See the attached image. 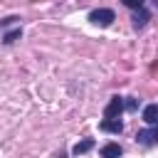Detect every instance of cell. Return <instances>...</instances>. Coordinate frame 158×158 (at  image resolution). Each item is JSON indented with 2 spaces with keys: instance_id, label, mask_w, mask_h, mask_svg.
Segmentation results:
<instances>
[{
  "instance_id": "6da1fadb",
  "label": "cell",
  "mask_w": 158,
  "mask_h": 158,
  "mask_svg": "<svg viewBox=\"0 0 158 158\" xmlns=\"http://www.w3.org/2000/svg\"><path fill=\"white\" fill-rule=\"evenodd\" d=\"M89 20H91L94 25H99V27H109V25L116 20V15H114V10H109V7H99V10H91V12H89Z\"/></svg>"
},
{
  "instance_id": "7a4b0ae2",
  "label": "cell",
  "mask_w": 158,
  "mask_h": 158,
  "mask_svg": "<svg viewBox=\"0 0 158 158\" xmlns=\"http://www.w3.org/2000/svg\"><path fill=\"white\" fill-rule=\"evenodd\" d=\"M123 109H126L123 99L121 96H111L109 104H106V109H104V118H118L123 114Z\"/></svg>"
},
{
  "instance_id": "3957f363",
  "label": "cell",
  "mask_w": 158,
  "mask_h": 158,
  "mask_svg": "<svg viewBox=\"0 0 158 158\" xmlns=\"http://www.w3.org/2000/svg\"><path fill=\"white\" fill-rule=\"evenodd\" d=\"M136 141L141 146H156L158 143V126H151V128H141L136 133Z\"/></svg>"
},
{
  "instance_id": "277c9868",
  "label": "cell",
  "mask_w": 158,
  "mask_h": 158,
  "mask_svg": "<svg viewBox=\"0 0 158 158\" xmlns=\"http://www.w3.org/2000/svg\"><path fill=\"white\" fill-rule=\"evenodd\" d=\"M99 128H101V131H109V133H121V131H123V123H121L118 118H104V121L99 123Z\"/></svg>"
},
{
  "instance_id": "5b68a950",
  "label": "cell",
  "mask_w": 158,
  "mask_h": 158,
  "mask_svg": "<svg viewBox=\"0 0 158 158\" xmlns=\"http://www.w3.org/2000/svg\"><path fill=\"white\" fill-rule=\"evenodd\" d=\"M143 121L148 126H158V104H148L143 109Z\"/></svg>"
},
{
  "instance_id": "8992f818",
  "label": "cell",
  "mask_w": 158,
  "mask_h": 158,
  "mask_svg": "<svg viewBox=\"0 0 158 158\" xmlns=\"http://www.w3.org/2000/svg\"><path fill=\"white\" fill-rule=\"evenodd\" d=\"M121 146L118 143H106V146H101V158H121Z\"/></svg>"
},
{
  "instance_id": "52a82bcc",
  "label": "cell",
  "mask_w": 158,
  "mask_h": 158,
  "mask_svg": "<svg viewBox=\"0 0 158 158\" xmlns=\"http://www.w3.org/2000/svg\"><path fill=\"white\" fill-rule=\"evenodd\" d=\"M146 22H148V12L141 7V10H136L133 12V27L136 30H141V27H146Z\"/></svg>"
},
{
  "instance_id": "ba28073f",
  "label": "cell",
  "mask_w": 158,
  "mask_h": 158,
  "mask_svg": "<svg viewBox=\"0 0 158 158\" xmlns=\"http://www.w3.org/2000/svg\"><path fill=\"white\" fill-rule=\"evenodd\" d=\"M94 148V138H84V141H79V143H74V153L77 156H81V153H86V151H91Z\"/></svg>"
},
{
  "instance_id": "9c48e42d",
  "label": "cell",
  "mask_w": 158,
  "mask_h": 158,
  "mask_svg": "<svg viewBox=\"0 0 158 158\" xmlns=\"http://www.w3.org/2000/svg\"><path fill=\"white\" fill-rule=\"evenodd\" d=\"M20 37H22V30L17 27V30H12V32H7V35L2 37V42H5V44H12V42H15V40H20Z\"/></svg>"
},
{
  "instance_id": "30bf717a",
  "label": "cell",
  "mask_w": 158,
  "mask_h": 158,
  "mask_svg": "<svg viewBox=\"0 0 158 158\" xmlns=\"http://www.w3.org/2000/svg\"><path fill=\"white\" fill-rule=\"evenodd\" d=\"M121 2H123V5H126V7H131V10H141V7H143V2H146V0H121Z\"/></svg>"
},
{
  "instance_id": "8fae6325",
  "label": "cell",
  "mask_w": 158,
  "mask_h": 158,
  "mask_svg": "<svg viewBox=\"0 0 158 158\" xmlns=\"http://www.w3.org/2000/svg\"><path fill=\"white\" fill-rule=\"evenodd\" d=\"M123 104H126V109H128V111H136V109H138V101H136L133 96H128V99H123Z\"/></svg>"
},
{
  "instance_id": "7c38bea8",
  "label": "cell",
  "mask_w": 158,
  "mask_h": 158,
  "mask_svg": "<svg viewBox=\"0 0 158 158\" xmlns=\"http://www.w3.org/2000/svg\"><path fill=\"white\" fill-rule=\"evenodd\" d=\"M59 158H62V156H59Z\"/></svg>"
}]
</instances>
